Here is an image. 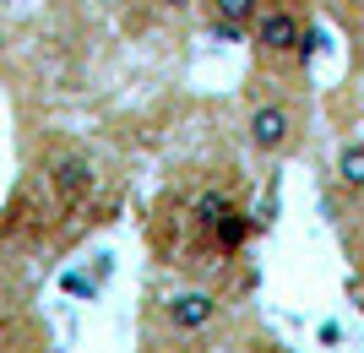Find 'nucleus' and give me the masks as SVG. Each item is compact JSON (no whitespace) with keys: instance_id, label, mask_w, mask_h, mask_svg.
I'll use <instances>...</instances> for the list:
<instances>
[{"instance_id":"f257e3e1","label":"nucleus","mask_w":364,"mask_h":353,"mask_svg":"<svg viewBox=\"0 0 364 353\" xmlns=\"http://www.w3.org/2000/svg\"><path fill=\"white\" fill-rule=\"evenodd\" d=\"M250 44L261 65H304L316 55V33L299 6H261V16L250 22Z\"/></svg>"},{"instance_id":"f03ea898","label":"nucleus","mask_w":364,"mask_h":353,"mask_svg":"<svg viewBox=\"0 0 364 353\" xmlns=\"http://www.w3.org/2000/svg\"><path fill=\"white\" fill-rule=\"evenodd\" d=\"M245 136L261 158H283L299 147V109H289L283 98H261L245 114Z\"/></svg>"},{"instance_id":"7ed1b4c3","label":"nucleus","mask_w":364,"mask_h":353,"mask_svg":"<svg viewBox=\"0 0 364 353\" xmlns=\"http://www.w3.org/2000/svg\"><path fill=\"white\" fill-rule=\"evenodd\" d=\"M44 180H49V196H55L60 212H82V207L92 201V190H98V169L87 163V153H71V147L49 153Z\"/></svg>"},{"instance_id":"20e7f679","label":"nucleus","mask_w":364,"mask_h":353,"mask_svg":"<svg viewBox=\"0 0 364 353\" xmlns=\"http://www.w3.org/2000/svg\"><path fill=\"white\" fill-rule=\"evenodd\" d=\"M218 315H223V299H218L213 288H180V293L164 299V321H168V332H180V337L207 332Z\"/></svg>"},{"instance_id":"39448f33","label":"nucleus","mask_w":364,"mask_h":353,"mask_svg":"<svg viewBox=\"0 0 364 353\" xmlns=\"http://www.w3.org/2000/svg\"><path fill=\"white\" fill-rule=\"evenodd\" d=\"M267 0H207V16H213L218 38H245V28L261 16Z\"/></svg>"},{"instance_id":"423d86ee","label":"nucleus","mask_w":364,"mask_h":353,"mask_svg":"<svg viewBox=\"0 0 364 353\" xmlns=\"http://www.w3.org/2000/svg\"><path fill=\"white\" fill-rule=\"evenodd\" d=\"M228 207H234V201H228L223 190H201V196L191 201V229H196V234H213L218 217H223Z\"/></svg>"},{"instance_id":"0eeeda50","label":"nucleus","mask_w":364,"mask_h":353,"mask_svg":"<svg viewBox=\"0 0 364 353\" xmlns=\"http://www.w3.org/2000/svg\"><path fill=\"white\" fill-rule=\"evenodd\" d=\"M213 239H218V250H223V256H234V250H240L245 239H250V212H240V207H228V212L218 217Z\"/></svg>"},{"instance_id":"6e6552de","label":"nucleus","mask_w":364,"mask_h":353,"mask_svg":"<svg viewBox=\"0 0 364 353\" xmlns=\"http://www.w3.org/2000/svg\"><path fill=\"white\" fill-rule=\"evenodd\" d=\"M337 185L343 190H364V141H348L337 153Z\"/></svg>"},{"instance_id":"1a4fd4ad","label":"nucleus","mask_w":364,"mask_h":353,"mask_svg":"<svg viewBox=\"0 0 364 353\" xmlns=\"http://www.w3.org/2000/svg\"><path fill=\"white\" fill-rule=\"evenodd\" d=\"M256 353H289V348H277V342H267V337H261V342H256Z\"/></svg>"}]
</instances>
